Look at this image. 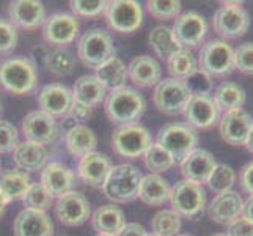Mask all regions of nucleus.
Instances as JSON below:
<instances>
[{
    "mask_svg": "<svg viewBox=\"0 0 253 236\" xmlns=\"http://www.w3.org/2000/svg\"><path fill=\"white\" fill-rule=\"evenodd\" d=\"M104 109L113 125L126 126L135 123V120L143 115L146 101L137 90L121 87L117 90H110V93L106 96Z\"/></svg>",
    "mask_w": 253,
    "mask_h": 236,
    "instance_id": "f257e3e1",
    "label": "nucleus"
},
{
    "mask_svg": "<svg viewBox=\"0 0 253 236\" xmlns=\"http://www.w3.org/2000/svg\"><path fill=\"white\" fill-rule=\"evenodd\" d=\"M0 85L14 94H29L38 85V73L29 57H11L0 62Z\"/></svg>",
    "mask_w": 253,
    "mask_h": 236,
    "instance_id": "f03ea898",
    "label": "nucleus"
},
{
    "mask_svg": "<svg viewBox=\"0 0 253 236\" xmlns=\"http://www.w3.org/2000/svg\"><path fill=\"white\" fill-rule=\"evenodd\" d=\"M142 173L132 164L113 165L109 177L102 186V190L109 200L115 203L132 202L138 197L142 183Z\"/></svg>",
    "mask_w": 253,
    "mask_h": 236,
    "instance_id": "7ed1b4c3",
    "label": "nucleus"
},
{
    "mask_svg": "<svg viewBox=\"0 0 253 236\" xmlns=\"http://www.w3.org/2000/svg\"><path fill=\"white\" fill-rule=\"evenodd\" d=\"M117 54L112 37L101 29H91L82 35L77 45V55L88 68H99Z\"/></svg>",
    "mask_w": 253,
    "mask_h": 236,
    "instance_id": "20e7f679",
    "label": "nucleus"
},
{
    "mask_svg": "<svg viewBox=\"0 0 253 236\" xmlns=\"http://www.w3.org/2000/svg\"><path fill=\"white\" fill-rule=\"evenodd\" d=\"M156 143L170 153L174 162H182L197 148L198 134L186 123H169L159 129Z\"/></svg>",
    "mask_w": 253,
    "mask_h": 236,
    "instance_id": "39448f33",
    "label": "nucleus"
},
{
    "mask_svg": "<svg viewBox=\"0 0 253 236\" xmlns=\"http://www.w3.org/2000/svg\"><path fill=\"white\" fill-rule=\"evenodd\" d=\"M198 68L211 77L228 76L234 69V49L225 40L205 43L198 54Z\"/></svg>",
    "mask_w": 253,
    "mask_h": 236,
    "instance_id": "423d86ee",
    "label": "nucleus"
},
{
    "mask_svg": "<svg viewBox=\"0 0 253 236\" xmlns=\"http://www.w3.org/2000/svg\"><path fill=\"white\" fill-rule=\"evenodd\" d=\"M214 32L225 40L241 38L250 27V14L242 2H222L212 17Z\"/></svg>",
    "mask_w": 253,
    "mask_h": 236,
    "instance_id": "0eeeda50",
    "label": "nucleus"
},
{
    "mask_svg": "<svg viewBox=\"0 0 253 236\" xmlns=\"http://www.w3.org/2000/svg\"><path fill=\"white\" fill-rule=\"evenodd\" d=\"M192 94L184 81L179 79H164L154 89L153 101L159 112L165 115H179L184 113Z\"/></svg>",
    "mask_w": 253,
    "mask_h": 236,
    "instance_id": "6e6552de",
    "label": "nucleus"
},
{
    "mask_svg": "<svg viewBox=\"0 0 253 236\" xmlns=\"http://www.w3.org/2000/svg\"><path fill=\"white\" fill-rule=\"evenodd\" d=\"M151 143L153 141L148 129L137 123L118 126L112 136L113 151L121 157H129V159L143 156Z\"/></svg>",
    "mask_w": 253,
    "mask_h": 236,
    "instance_id": "1a4fd4ad",
    "label": "nucleus"
},
{
    "mask_svg": "<svg viewBox=\"0 0 253 236\" xmlns=\"http://www.w3.org/2000/svg\"><path fill=\"white\" fill-rule=\"evenodd\" d=\"M170 203L176 214H179L181 217L194 219L205 211L206 190L203 189V186L182 180L171 188Z\"/></svg>",
    "mask_w": 253,
    "mask_h": 236,
    "instance_id": "9d476101",
    "label": "nucleus"
},
{
    "mask_svg": "<svg viewBox=\"0 0 253 236\" xmlns=\"http://www.w3.org/2000/svg\"><path fill=\"white\" fill-rule=\"evenodd\" d=\"M106 19L110 27L120 33H132L142 25L143 11L135 0H113L107 2Z\"/></svg>",
    "mask_w": 253,
    "mask_h": 236,
    "instance_id": "9b49d317",
    "label": "nucleus"
},
{
    "mask_svg": "<svg viewBox=\"0 0 253 236\" xmlns=\"http://www.w3.org/2000/svg\"><path fill=\"white\" fill-rule=\"evenodd\" d=\"M171 32L181 47H197L206 38L208 24L203 14H200L198 11H186L174 19Z\"/></svg>",
    "mask_w": 253,
    "mask_h": 236,
    "instance_id": "f8f14e48",
    "label": "nucleus"
},
{
    "mask_svg": "<svg viewBox=\"0 0 253 236\" xmlns=\"http://www.w3.org/2000/svg\"><path fill=\"white\" fill-rule=\"evenodd\" d=\"M22 133L25 141L40 145H49L57 141L60 128L55 118H52L42 110L29 112L22 120Z\"/></svg>",
    "mask_w": 253,
    "mask_h": 236,
    "instance_id": "ddd939ff",
    "label": "nucleus"
},
{
    "mask_svg": "<svg viewBox=\"0 0 253 236\" xmlns=\"http://www.w3.org/2000/svg\"><path fill=\"white\" fill-rule=\"evenodd\" d=\"M55 216L66 227H79L88 221V217L91 216V208L84 194L71 190L57 200Z\"/></svg>",
    "mask_w": 253,
    "mask_h": 236,
    "instance_id": "4468645a",
    "label": "nucleus"
},
{
    "mask_svg": "<svg viewBox=\"0 0 253 236\" xmlns=\"http://www.w3.org/2000/svg\"><path fill=\"white\" fill-rule=\"evenodd\" d=\"M79 33V22L68 13H54L50 14L42 24V37L49 45L63 47L71 45Z\"/></svg>",
    "mask_w": 253,
    "mask_h": 236,
    "instance_id": "2eb2a0df",
    "label": "nucleus"
},
{
    "mask_svg": "<svg viewBox=\"0 0 253 236\" xmlns=\"http://www.w3.org/2000/svg\"><path fill=\"white\" fill-rule=\"evenodd\" d=\"M187 125L194 129H209L220 120V109L212 96H192L184 110Z\"/></svg>",
    "mask_w": 253,
    "mask_h": 236,
    "instance_id": "dca6fc26",
    "label": "nucleus"
},
{
    "mask_svg": "<svg viewBox=\"0 0 253 236\" xmlns=\"http://www.w3.org/2000/svg\"><path fill=\"white\" fill-rule=\"evenodd\" d=\"M38 104L41 110L52 118L66 117L73 106V92L62 84H49L41 89Z\"/></svg>",
    "mask_w": 253,
    "mask_h": 236,
    "instance_id": "f3484780",
    "label": "nucleus"
},
{
    "mask_svg": "<svg viewBox=\"0 0 253 236\" xmlns=\"http://www.w3.org/2000/svg\"><path fill=\"white\" fill-rule=\"evenodd\" d=\"M215 165L217 161L211 151L203 150V148H195L181 162V173L186 181L203 186L205 183H208Z\"/></svg>",
    "mask_w": 253,
    "mask_h": 236,
    "instance_id": "a211bd4d",
    "label": "nucleus"
},
{
    "mask_svg": "<svg viewBox=\"0 0 253 236\" xmlns=\"http://www.w3.org/2000/svg\"><path fill=\"white\" fill-rule=\"evenodd\" d=\"M253 125V118L244 109L225 112L219 120V131L223 141L231 146L244 145L249 131Z\"/></svg>",
    "mask_w": 253,
    "mask_h": 236,
    "instance_id": "6ab92c4d",
    "label": "nucleus"
},
{
    "mask_svg": "<svg viewBox=\"0 0 253 236\" xmlns=\"http://www.w3.org/2000/svg\"><path fill=\"white\" fill-rule=\"evenodd\" d=\"M244 200L236 190H226L217 194L208 206V216L219 225L228 227L242 216Z\"/></svg>",
    "mask_w": 253,
    "mask_h": 236,
    "instance_id": "aec40b11",
    "label": "nucleus"
},
{
    "mask_svg": "<svg viewBox=\"0 0 253 236\" xmlns=\"http://www.w3.org/2000/svg\"><path fill=\"white\" fill-rule=\"evenodd\" d=\"M10 24L25 30L38 29L46 21V8L37 0H16L8 8Z\"/></svg>",
    "mask_w": 253,
    "mask_h": 236,
    "instance_id": "412c9836",
    "label": "nucleus"
},
{
    "mask_svg": "<svg viewBox=\"0 0 253 236\" xmlns=\"http://www.w3.org/2000/svg\"><path fill=\"white\" fill-rule=\"evenodd\" d=\"M112 167L113 165L109 156H106L104 153L93 151L81 157L79 165H77V173H79V178L85 185L91 188H102Z\"/></svg>",
    "mask_w": 253,
    "mask_h": 236,
    "instance_id": "4be33fe9",
    "label": "nucleus"
},
{
    "mask_svg": "<svg viewBox=\"0 0 253 236\" xmlns=\"http://www.w3.org/2000/svg\"><path fill=\"white\" fill-rule=\"evenodd\" d=\"M41 185L54 198H60L73 190L74 173L63 162H49L41 172Z\"/></svg>",
    "mask_w": 253,
    "mask_h": 236,
    "instance_id": "5701e85b",
    "label": "nucleus"
},
{
    "mask_svg": "<svg viewBox=\"0 0 253 236\" xmlns=\"http://www.w3.org/2000/svg\"><path fill=\"white\" fill-rule=\"evenodd\" d=\"M14 236H54V224L42 211L22 209L13 224Z\"/></svg>",
    "mask_w": 253,
    "mask_h": 236,
    "instance_id": "b1692460",
    "label": "nucleus"
},
{
    "mask_svg": "<svg viewBox=\"0 0 253 236\" xmlns=\"http://www.w3.org/2000/svg\"><path fill=\"white\" fill-rule=\"evenodd\" d=\"M127 77L140 89H151L162 81V68L156 58L138 55L127 65Z\"/></svg>",
    "mask_w": 253,
    "mask_h": 236,
    "instance_id": "393cba45",
    "label": "nucleus"
},
{
    "mask_svg": "<svg viewBox=\"0 0 253 236\" xmlns=\"http://www.w3.org/2000/svg\"><path fill=\"white\" fill-rule=\"evenodd\" d=\"M47 148L44 145L25 141L16 146L13 151V161L17 169L24 172H38L47 165Z\"/></svg>",
    "mask_w": 253,
    "mask_h": 236,
    "instance_id": "a878e982",
    "label": "nucleus"
},
{
    "mask_svg": "<svg viewBox=\"0 0 253 236\" xmlns=\"http://www.w3.org/2000/svg\"><path fill=\"white\" fill-rule=\"evenodd\" d=\"M171 188L167 180L161 175L148 173L142 178L140 189H138V198L150 206H161L170 200Z\"/></svg>",
    "mask_w": 253,
    "mask_h": 236,
    "instance_id": "bb28decb",
    "label": "nucleus"
},
{
    "mask_svg": "<svg viewBox=\"0 0 253 236\" xmlns=\"http://www.w3.org/2000/svg\"><path fill=\"white\" fill-rule=\"evenodd\" d=\"M125 224V213L117 205H102L91 216V225L98 235L117 236Z\"/></svg>",
    "mask_w": 253,
    "mask_h": 236,
    "instance_id": "cd10ccee",
    "label": "nucleus"
},
{
    "mask_svg": "<svg viewBox=\"0 0 253 236\" xmlns=\"http://www.w3.org/2000/svg\"><path fill=\"white\" fill-rule=\"evenodd\" d=\"M107 96V89L96 76H82L76 81L73 89V99L79 101L88 107L101 104Z\"/></svg>",
    "mask_w": 253,
    "mask_h": 236,
    "instance_id": "c85d7f7f",
    "label": "nucleus"
},
{
    "mask_svg": "<svg viewBox=\"0 0 253 236\" xmlns=\"http://www.w3.org/2000/svg\"><path fill=\"white\" fill-rule=\"evenodd\" d=\"M65 143L68 151L73 156L84 157L96 150V146H98V137H96L93 129H90L88 126L76 125L68 129V133L65 136Z\"/></svg>",
    "mask_w": 253,
    "mask_h": 236,
    "instance_id": "c756f323",
    "label": "nucleus"
},
{
    "mask_svg": "<svg viewBox=\"0 0 253 236\" xmlns=\"http://www.w3.org/2000/svg\"><path fill=\"white\" fill-rule=\"evenodd\" d=\"M32 186V178L24 170H8L0 175V192L8 200V203L13 200H22L27 189Z\"/></svg>",
    "mask_w": 253,
    "mask_h": 236,
    "instance_id": "7c9ffc66",
    "label": "nucleus"
},
{
    "mask_svg": "<svg viewBox=\"0 0 253 236\" xmlns=\"http://www.w3.org/2000/svg\"><path fill=\"white\" fill-rule=\"evenodd\" d=\"M214 101L217 104V107L220 109V112H231L242 109L246 104L247 94L244 92L242 87H239L234 82H222L217 89L214 90Z\"/></svg>",
    "mask_w": 253,
    "mask_h": 236,
    "instance_id": "2f4dec72",
    "label": "nucleus"
},
{
    "mask_svg": "<svg viewBox=\"0 0 253 236\" xmlns=\"http://www.w3.org/2000/svg\"><path fill=\"white\" fill-rule=\"evenodd\" d=\"M96 77L104 84L106 89L117 90L121 87H126V79H127V66L121 58L113 57L109 62L101 65L99 68L94 69Z\"/></svg>",
    "mask_w": 253,
    "mask_h": 236,
    "instance_id": "473e14b6",
    "label": "nucleus"
},
{
    "mask_svg": "<svg viewBox=\"0 0 253 236\" xmlns=\"http://www.w3.org/2000/svg\"><path fill=\"white\" fill-rule=\"evenodd\" d=\"M148 40H150V46L153 47L154 54L164 60H169L174 52L181 49V45L174 38L171 29L165 27V25L154 27Z\"/></svg>",
    "mask_w": 253,
    "mask_h": 236,
    "instance_id": "72a5a7b5",
    "label": "nucleus"
},
{
    "mask_svg": "<svg viewBox=\"0 0 253 236\" xmlns=\"http://www.w3.org/2000/svg\"><path fill=\"white\" fill-rule=\"evenodd\" d=\"M169 73L173 79H179V81H186L198 69V62L190 49L181 47L167 60Z\"/></svg>",
    "mask_w": 253,
    "mask_h": 236,
    "instance_id": "f704fd0d",
    "label": "nucleus"
},
{
    "mask_svg": "<svg viewBox=\"0 0 253 236\" xmlns=\"http://www.w3.org/2000/svg\"><path fill=\"white\" fill-rule=\"evenodd\" d=\"M151 230L156 236H176L181 230V216L173 209H162L154 214Z\"/></svg>",
    "mask_w": 253,
    "mask_h": 236,
    "instance_id": "c9c22d12",
    "label": "nucleus"
},
{
    "mask_svg": "<svg viewBox=\"0 0 253 236\" xmlns=\"http://www.w3.org/2000/svg\"><path fill=\"white\" fill-rule=\"evenodd\" d=\"M22 202L25 205V209L46 213V209L54 205V197L49 194L47 189L41 183H32V186L25 192Z\"/></svg>",
    "mask_w": 253,
    "mask_h": 236,
    "instance_id": "e433bc0d",
    "label": "nucleus"
},
{
    "mask_svg": "<svg viewBox=\"0 0 253 236\" xmlns=\"http://www.w3.org/2000/svg\"><path fill=\"white\" fill-rule=\"evenodd\" d=\"M143 159H145V165L148 167V170H151V173H156V175L167 172L174 165V159L170 156V153L165 151L158 143L150 145V148H148L146 153L143 154Z\"/></svg>",
    "mask_w": 253,
    "mask_h": 236,
    "instance_id": "4c0bfd02",
    "label": "nucleus"
},
{
    "mask_svg": "<svg viewBox=\"0 0 253 236\" xmlns=\"http://www.w3.org/2000/svg\"><path fill=\"white\" fill-rule=\"evenodd\" d=\"M234 183H236V172H234V169L226 164H217L206 185L215 194H222V192L231 190Z\"/></svg>",
    "mask_w": 253,
    "mask_h": 236,
    "instance_id": "58836bf2",
    "label": "nucleus"
},
{
    "mask_svg": "<svg viewBox=\"0 0 253 236\" xmlns=\"http://www.w3.org/2000/svg\"><path fill=\"white\" fill-rule=\"evenodd\" d=\"M46 68L54 76H68L73 73L74 57L68 49L58 47L52 50L46 58Z\"/></svg>",
    "mask_w": 253,
    "mask_h": 236,
    "instance_id": "ea45409f",
    "label": "nucleus"
},
{
    "mask_svg": "<svg viewBox=\"0 0 253 236\" xmlns=\"http://www.w3.org/2000/svg\"><path fill=\"white\" fill-rule=\"evenodd\" d=\"M148 13L154 19L167 21V19H176L181 14V2L178 0H148L146 2Z\"/></svg>",
    "mask_w": 253,
    "mask_h": 236,
    "instance_id": "a19ab883",
    "label": "nucleus"
},
{
    "mask_svg": "<svg viewBox=\"0 0 253 236\" xmlns=\"http://www.w3.org/2000/svg\"><path fill=\"white\" fill-rule=\"evenodd\" d=\"M184 84L187 85L192 96H211V93L214 92L212 77L202 71L200 68L190 77L186 79Z\"/></svg>",
    "mask_w": 253,
    "mask_h": 236,
    "instance_id": "79ce46f5",
    "label": "nucleus"
},
{
    "mask_svg": "<svg viewBox=\"0 0 253 236\" xmlns=\"http://www.w3.org/2000/svg\"><path fill=\"white\" fill-rule=\"evenodd\" d=\"M234 69L253 76V43H242L234 49Z\"/></svg>",
    "mask_w": 253,
    "mask_h": 236,
    "instance_id": "37998d69",
    "label": "nucleus"
},
{
    "mask_svg": "<svg viewBox=\"0 0 253 236\" xmlns=\"http://www.w3.org/2000/svg\"><path fill=\"white\" fill-rule=\"evenodd\" d=\"M69 5H71V10L76 16L94 17L106 11L107 2H104V0H71Z\"/></svg>",
    "mask_w": 253,
    "mask_h": 236,
    "instance_id": "c03bdc74",
    "label": "nucleus"
},
{
    "mask_svg": "<svg viewBox=\"0 0 253 236\" xmlns=\"http://www.w3.org/2000/svg\"><path fill=\"white\" fill-rule=\"evenodd\" d=\"M17 145H19L17 129L10 123V121L0 120V153L14 151Z\"/></svg>",
    "mask_w": 253,
    "mask_h": 236,
    "instance_id": "a18cd8bd",
    "label": "nucleus"
},
{
    "mask_svg": "<svg viewBox=\"0 0 253 236\" xmlns=\"http://www.w3.org/2000/svg\"><path fill=\"white\" fill-rule=\"evenodd\" d=\"M17 30L13 24L0 19V52H10L17 45Z\"/></svg>",
    "mask_w": 253,
    "mask_h": 236,
    "instance_id": "49530a36",
    "label": "nucleus"
},
{
    "mask_svg": "<svg viewBox=\"0 0 253 236\" xmlns=\"http://www.w3.org/2000/svg\"><path fill=\"white\" fill-rule=\"evenodd\" d=\"M226 236H253V222L247 217H238L236 221L226 227Z\"/></svg>",
    "mask_w": 253,
    "mask_h": 236,
    "instance_id": "de8ad7c7",
    "label": "nucleus"
},
{
    "mask_svg": "<svg viewBox=\"0 0 253 236\" xmlns=\"http://www.w3.org/2000/svg\"><path fill=\"white\" fill-rule=\"evenodd\" d=\"M239 183L247 194L253 195V161L242 167L241 175H239Z\"/></svg>",
    "mask_w": 253,
    "mask_h": 236,
    "instance_id": "09e8293b",
    "label": "nucleus"
},
{
    "mask_svg": "<svg viewBox=\"0 0 253 236\" xmlns=\"http://www.w3.org/2000/svg\"><path fill=\"white\" fill-rule=\"evenodd\" d=\"M69 115H73L76 120H79V121H85L91 115V107L73 99V106H71V110H69Z\"/></svg>",
    "mask_w": 253,
    "mask_h": 236,
    "instance_id": "8fccbe9b",
    "label": "nucleus"
},
{
    "mask_svg": "<svg viewBox=\"0 0 253 236\" xmlns=\"http://www.w3.org/2000/svg\"><path fill=\"white\" fill-rule=\"evenodd\" d=\"M145 235H146V230L143 225L130 222V224H125V227L120 230L117 236H145Z\"/></svg>",
    "mask_w": 253,
    "mask_h": 236,
    "instance_id": "3c124183",
    "label": "nucleus"
},
{
    "mask_svg": "<svg viewBox=\"0 0 253 236\" xmlns=\"http://www.w3.org/2000/svg\"><path fill=\"white\" fill-rule=\"evenodd\" d=\"M242 216H244V217H247L249 221L253 222V195H250L247 200H244Z\"/></svg>",
    "mask_w": 253,
    "mask_h": 236,
    "instance_id": "603ef678",
    "label": "nucleus"
},
{
    "mask_svg": "<svg viewBox=\"0 0 253 236\" xmlns=\"http://www.w3.org/2000/svg\"><path fill=\"white\" fill-rule=\"evenodd\" d=\"M244 145H246L247 150L253 154V125L249 131V134H247V139H246V142H244Z\"/></svg>",
    "mask_w": 253,
    "mask_h": 236,
    "instance_id": "864d4df0",
    "label": "nucleus"
},
{
    "mask_svg": "<svg viewBox=\"0 0 253 236\" xmlns=\"http://www.w3.org/2000/svg\"><path fill=\"white\" fill-rule=\"evenodd\" d=\"M6 205H8V200H6V198L3 197V194H2V192H0V217L3 216Z\"/></svg>",
    "mask_w": 253,
    "mask_h": 236,
    "instance_id": "5fc2aeb1",
    "label": "nucleus"
},
{
    "mask_svg": "<svg viewBox=\"0 0 253 236\" xmlns=\"http://www.w3.org/2000/svg\"><path fill=\"white\" fill-rule=\"evenodd\" d=\"M176 236H194V235H189V233H181V235H176Z\"/></svg>",
    "mask_w": 253,
    "mask_h": 236,
    "instance_id": "6e6d98bb",
    "label": "nucleus"
},
{
    "mask_svg": "<svg viewBox=\"0 0 253 236\" xmlns=\"http://www.w3.org/2000/svg\"><path fill=\"white\" fill-rule=\"evenodd\" d=\"M212 236H226L225 233H215V235H212Z\"/></svg>",
    "mask_w": 253,
    "mask_h": 236,
    "instance_id": "4d7b16f0",
    "label": "nucleus"
},
{
    "mask_svg": "<svg viewBox=\"0 0 253 236\" xmlns=\"http://www.w3.org/2000/svg\"><path fill=\"white\" fill-rule=\"evenodd\" d=\"M145 236H156V235H154V233H146Z\"/></svg>",
    "mask_w": 253,
    "mask_h": 236,
    "instance_id": "13d9d810",
    "label": "nucleus"
},
{
    "mask_svg": "<svg viewBox=\"0 0 253 236\" xmlns=\"http://www.w3.org/2000/svg\"><path fill=\"white\" fill-rule=\"evenodd\" d=\"M0 113H2V102H0Z\"/></svg>",
    "mask_w": 253,
    "mask_h": 236,
    "instance_id": "bf43d9fd",
    "label": "nucleus"
},
{
    "mask_svg": "<svg viewBox=\"0 0 253 236\" xmlns=\"http://www.w3.org/2000/svg\"><path fill=\"white\" fill-rule=\"evenodd\" d=\"M96 236H106V235H96Z\"/></svg>",
    "mask_w": 253,
    "mask_h": 236,
    "instance_id": "052dcab7",
    "label": "nucleus"
},
{
    "mask_svg": "<svg viewBox=\"0 0 253 236\" xmlns=\"http://www.w3.org/2000/svg\"><path fill=\"white\" fill-rule=\"evenodd\" d=\"M0 169H2V162H0Z\"/></svg>",
    "mask_w": 253,
    "mask_h": 236,
    "instance_id": "680f3d73",
    "label": "nucleus"
}]
</instances>
